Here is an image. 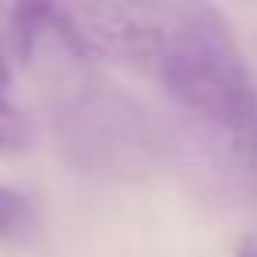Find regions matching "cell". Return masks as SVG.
Instances as JSON below:
<instances>
[{
  "label": "cell",
  "mask_w": 257,
  "mask_h": 257,
  "mask_svg": "<svg viewBox=\"0 0 257 257\" xmlns=\"http://www.w3.org/2000/svg\"><path fill=\"white\" fill-rule=\"evenodd\" d=\"M152 74L215 138L232 173L257 180V88L225 15L208 4H166Z\"/></svg>",
  "instance_id": "1"
},
{
  "label": "cell",
  "mask_w": 257,
  "mask_h": 257,
  "mask_svg": "<svg viewBox=\"0 0 257 257\" xmlns=\"http://www.w3.org/2000/svg\"><path fill=\"white\" fill-rule=\"evenodd\" d=\"M64 138L78 162L102 173L145 169L152 155L148 123L127 99L106 92H85L71 99L64 109Z\"/></svg>",
  "instance_id": "2"
},
{
  "label": "cell",
  "mask_w": 257,
  "mask_h": 257,
  "mask_svg": "<svg viewBox=\"0 0 257 257\" xmlns=\"http://www.w3.org/2000/svg\"><path fill=\"white\" fill-rule=\"evenodd\" d=\"M29 145V120L11 95V67L0 46V152H18Z\"/></svg>",
  "instance_id": "3"
},
{
  "label": "cell",
  "mask_w": 257,
  "mask_h": 257,
  "mask_svg": "<svg viewBox=\"0 0 257 257\" xmlns=\"http://www.w3.org/2000/svg\"><path fill=\"white\" fill-rule=\"evenodd\" d=\"M29 222H32L29 201H25L18 190H11V187L0 183V239L22 236V232L29 229Z\"/></svg>",
  "instance_id": "4"
}]
</instances>
